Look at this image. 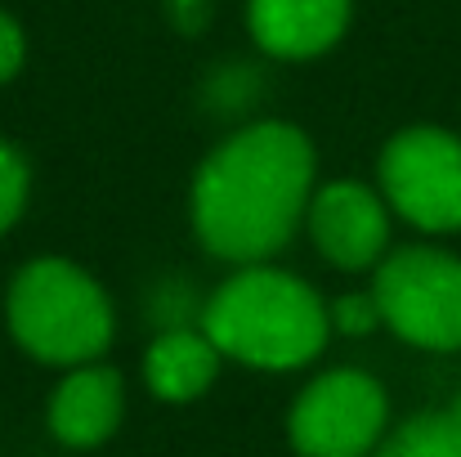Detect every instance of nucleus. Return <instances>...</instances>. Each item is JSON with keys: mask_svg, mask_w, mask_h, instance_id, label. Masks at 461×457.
<instances>
[{"mask_svg": "<svg viewBox=\"0 0 461 457\" xmlns=\"http://www.w3.org/2000/svg\"><path fill=\"white\" fill-rule=\"evenodd\" d=\"M318 157L301 126L256 122L206 152L193 175L188 211L197 242L229 265L278 256L313 197Z\"/></svg>", "mask_w": 461, "mask_h": 457, "instance_id": "nucleus-1", "label": "nucleus"}, {"mask_svg": "<svg viewBox=\"0 0 461 457\" xmlns=\"http://www.w3.org/2000/svg\"><path fill=\"white\" fill-rule=\"evenodd\" d=\"M202 332L233 363L260 372H292L322 354L331 332V305L296 274L242 265L202 305Z\"/></svg>", "mask_w": 461, "mask_h": 457, "instance_id": "nucleus-2", "label": "nucleus"}, {"mask_svg": "<svg viewBox=\"0 0 461 457\" xmlns=\"http://www.w3.org/2000/svg\"><path fill=\"white\" fill-rule=\"evenodd\" d=\"M5 318L14 341L32 359L54 368H81L104 359L117 332L113 301L99 288V279L63 256L27 260L14 274L5 297Z\"/></svg>", "mask_w": 461, "mask_h": 457, "instance_id": "nucleus-3", "label": "nucleus"}, {"mask_svg": "<svg viewBox=\"0 0 461 457\" xmlns=\"http://www.w3.org/2000/svg\"><path fill=\"white\" fill-rule=\"evenodd\" d=\"M372 301L381 323L417 345L448 354L461 350V256L439 247H399L376 265Z\"/></svg>", "mask_w": 461, "mask_h": 457, "instance_id": "nucleus-4", "label": "nucleus"}, {"mask_svg": "<svg viewBox=\"0 0 461 457\" xmlns=\"http://www.w3.org/2000/svg\"><path fill=\"white\" fill-rule=\"evenodd\" d=\"M390 399L363 368L313 377L287 413V435L301 457H372L385 440Z\"/></svg>", "mask_w": 461, "mask_h": 457, "instance_id": "nucleus-5", "label": "nucleus"}, {"mask_svg": "<svg viewBox=\"0 0 461 457\" xmlns=\"http://www.w3.org/2000/svg\"><path fill=\"white\" fill-rule=\"evenodd\" d=\"M381 197L421 233L461 229V135L408 126L381 149Z\"/></svg>", "mask_w": 461, "mask_h": 457, "instance_id": "nucleus-6", "label": "nucleus"}, {"mask_svg": "<svg viewBox=\"0 0 461 457\" xmlns=\"http://www.w3.org/2000/svg\"><path fill=\"white\" fill-rule=\"evenodd\" d=\"M305 220L318 256L345 274L372 270L390 256V202L358 179L313 188Z\"/></svg>", "mask_w": 461, "mask_h": 457, "instance_id": "nucleus-7", "label": "nucleus"}, {"mask_svg": "<svg viewBox=\"0 0 461 457\" xmlns=\"http://www.w3.org/2000/svg\"><path fill=\"white\" fill-rule=\"evenodd\" d=\"M126 413V386L122 372L108 363H81L68 368V377L50 395V435L68 449H99L113 440Z\"/></svg>", "mask_w": 461, "mask_h": 457, "instance_id": "nucleus-8", "label": "nucleus"}, {"mask_svg": "<svg viewBox=\"0 0 461 457\" xmlns=\"http://www.w3.org/2000/svg\"><path fill=\"white\" fill-rule=\"evenodd\" d=\"M349 27V0H247V32L274 59H318Z\"/></svg>", "mask_w": 461, "mask_h": 457, "instance_id": "nucleus-9", "label": "nucleus"}, {"mask_svg": "<svg viewBox=\"0 0 461 457\" xmlns=\"http://www.w3.org/2000/svg\"><path fill=\"white\" fill-rule=\"evenodd\" d=\"M220 350H215V341L197 327V332H188V327H170V332H161L153 345H149V354H144V381H149V390H153L157 399H166V404H188V399H197V395H206L211 390V381H215V372H220Z\"/></svg>", "mask_w": 461, "mask_h": 457, "instance_id": "nucleus-10", "label": "nucleus"}, {"mask_svg": "<svg viewBox=\"0 0 461 457\" xmlns=\"http://www.w3.org/2000/svg\"><path fill=\"white\" fill-rule=\"evenodd\" d=\"M372 457H461V399L453 408L408 417Z\"/></svg>", "mask_w": 461, "mask_h": 457, "instance_id": "nucleus-11", "label": "nucleus"}, {"mask_svg": "<svg viewBox=\"0 0 461 457\" xmlns=\"http://www.w3.org/2000/svg\"><path fill=\"white\" fill-rule=\"evenodd\" d=\"M27 193H32V170H27V157L0 140V233H9L27 206Z\"/></svg>", "mask_w": 461, "mask_h": 457, "instance_id": "nucleus-12", "label": "nucleus"}, {"mask_svg": "<svg viewBox=\"0 0 461 457\" xmlns=\"http://www.w3.org/2000/svg\"><path fill=\"white\" fill-rule=\"evenodd\" d=\"M376 323H381V314H376L372 292H367V297H340V301L331 305V327L345 332V336H363V332H372Z\"/></svg>", "mask_w": 461, "mask_h": 457, "instance_id": "nucleus-13", "label": "nucleus"}, {"mask_svg": "<svg viewBox=\"0 0 461 457\" xmlns=\"http://www.w3.org/2000/svg\"><path fill=\"white\" fill-rule=\"evenodd\" d=\"M23 54H27V41H23V27L0 9V86L9 81V77H18V68H23Z\"/></svg>", "mask_w": 461, "mask_h": 457, "instance_id": "nucleus-14", "label": "nucleus"}]
</instances>
